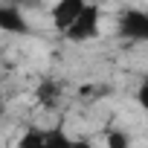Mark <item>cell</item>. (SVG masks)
Segmentation results:
<instances>
[{
  "instance_id": "obj_3",
  "label": "cell",
  "mask_w": 148,
  "mask_h": 148,
  "mask_svg": "<svg viewBox=\"0 0 148 148\" xmlns=\"http://www.w3.org/2000/svg\"><path fill=\"white\" fill-rule=\"evenodd\" d=\"M0 29L15 32V35H23L29 26H26V18L21 15L18 6H0Z\"/></svg>"
},
{
  "instance_id": "obj_5",
  "label": "cell",
  "mask_w": 148,
  "mask_h": 148,
  "mask_svg": "<svg viewBox=\"0 0 148 148\" xmlns=\"http://www.w3.org/2000/svg\"><path fill=\"white\" fill-rule=\"evenodd\" d=\"M35 99H38V105H44V108H55V105L61 102V84H55V82H41L38 90H35Z\"/></svg>"
},
{
  "instance_id": "obj_1",
  "label": "cell",
  "mask_w": 148,
  "mask_h": 148,
  "mask_svg": "<svg viewBox=\"0 0 148 148\" xmlns=\"http://www.w3.org/2000/svg\"><path fill=\"white\" fill-rule=\"evenodd\" d=\"M70 44H87L96 41L102 35V9L96 3H84V9L79 12V18L73 21L64 32H61Z\"/></svg>"
},
{
  "instance_id": "obj_8",
  "label": "cell",
  "mask_w": 148,
  "mask_h": 148,
  "mask_svg": "<svg viewBox=\"0 0 148 148\" xmlns=\"http://www.w3.org/2000/svg\"><path fill=\"white\" fill-rule=\"evenodd\" d=\"M70 134L64 128H47V139H44V148H70Z\"/></svg>"
},
{
  "instance_id": "obj_4",
  "label": "cell",
  "mask_w": 148,
  "mask_h": 148,
  "mask_svg": "<svg viewBox=\"0 0 148 148\" xmlns=\"http://www.w3.org/2000/svg\"><path fill=\"white\" fill-rule=\"evenodd\" d=\"M122 32L125 35H134V38H145L148 35V18L142 12H128L122 18Z\"/></svg>"
},
{
  "instance_id": "obj_2",
  "label": "cell",
  "mask_w": 148,
  "mask_h": 148,
  "mask_svg": "<svg viewBox=\"0 0 148 148\" xmlns=\"http://www.w3.org/2000/svg\"><path fill=\"white\" fill-rule=\"evenodd\" d=\"M84 3L87 0H58V3L49 9V18H52V26L58 29V32H64L73 21L79 18V12L84 9Z\"/></svg>"
},
{
  "instance_id": "obj_9",
  "label": "cell",
  "mask_w": 148,
  "mask_h": 148,
  "mask_svg": "<svg viewBox=\"0 0 148 148\" xmlns=\"http://www.w3.org/2000/svg\"><path fill=\"white\" fill-rule=\"evenodd\" d=\"M70 148H93V142L84 139V136H73L70 139Z\"/></svg>"
},
{
  "instance_id": "obj_6",
  "label": "cell",
  "mask_w": 148,
  "mask_h": 148,
  "mask_svg": "<svg viewBox=\"0 0 148 148\" xmlns=\"http://www.w3.org/2000/svg\"><path fill=\"white\" fill-rule=\"evenodd\" d=\"M44 139H47V128L29 125V128L21 131V136H18V148H44Z\"/></svg>"
},
{
  "instance_id": "obj_7",
  "label": "cell",
  "mask_w": 148,
  "mask_h": 148,
  "mask_svg": "<svg viewBox=\"0 0 148 148\" xmlns=\"http://www.w3.org/2000/svg\"><path fill=\"white\" fill-rule=\"evenodd\" d=\"M105 148H134V134L128 128H110L105 131Z\"/></svg>"
}]
</instances>
